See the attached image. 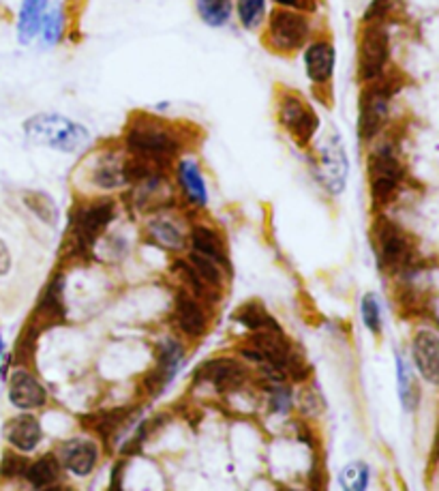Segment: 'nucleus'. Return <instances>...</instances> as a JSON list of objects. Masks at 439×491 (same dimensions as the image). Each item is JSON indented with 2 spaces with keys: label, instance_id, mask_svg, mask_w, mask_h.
I'll list each match as a JSON object with an SVG mask.
<instances>
[{
  "label": "nucleus",
  "instance_id": "nucleus-5",
  "mask_svg": "<svg viewBox=\"0 0 439 491\" xmlns=\"http://www.w3.org/2000/svg\"><path fill=\"white\" fill-rule=\"evenodd\" d=\"M388 62H390V35H388L384 20L364 22L361 37H358V79L362 84H369L384 78Z\"/></svg>",
  "mask_w": 439,
  "mask_h": 491
},
{
  "label": "nucleus",
  "instance_id": "nucleus-26",
  "mask_svg": "<svg viewBox=\"0 0 439 491\" xmlns=\"http://www.w3.org/2000/svg\"><path fill=\"white\" fill-rule=\"evenodd\" d=\"M65 26H67L65 5H60V3L50 5V9L45 11V15H43L41 31H39L43 45H48V48L59 45L62 42V37H65Z\"/></svg>",
  "mask_w": 439,
  "mask_h": 491
},
{
  "label": "nucleus",
  "instance_id": "nucleus-10",
  "mask_svg": "<svg viewBox=\"0 0 439 491\" xmlns=\"http://www.w3.org/2000/svg\"><path fill=\"white\" fill-rule=\"evenodd\" d=\"M114 219V202L112 199H99V202L82 207L73 217L71 234L73 241L79 249H90L99 241L101 234L107 230V226Z\"/></svg>",
  "mask_w": 439,
  "mask_h": 491
},
{
  "label": "nucleus",
  "instance_id": "nucleus-7",
  "mask_svg": "<svg viewBox=\"0 0 439 491\" xmlns=\"http://www.w3.org/2000/svg\"><path fill=\"white\" fill-rule=\"evenodd\" d=\"M403 181V165L398 162L395 146L390 142H384L369 155V182L370 198L375 204L386 207Z\"/></svg>",
  "mask_w": 439,
  "mask_h": 491
},
{
  "label": "nucleus",
  "instance_id": "nucleus-20",
  "mask_svg": "<svg viewBox=\"0 0 439 491\" xmlns=\"http://www.w3.org/2000/svg\"><path fill=\"white\" fill-rule=\"evenodd\" d=\"M180 358H182L180 346L172 344V341L163 344L161 352H159L157 367L151 374V378H148V388L155 393H161V388L174 380V374L176 369H178Z\"/></svg>",
  "mask_w": 439,
  "mask_h": 491
},
{
  "label": "nucleus",
  "instance_id": "nucleus-18",
  "mask_svg": "<svg viewBox=\"0 0 439 491\" xmlns=\"http://www.w3.org/2000/svg\"><path fill=\"white\" fill-rule=\"evenodd\" d=\"M52 0H22L18 11V39L20 43L28 45L35 42L41 31L45 11L50 9Z\"/></svg>",
  "mask_w": 439,
  "mask_h": 491
},
{
  "label": "nucleus",
  "instance_id": "nucleus-32",
  "mask_svg": "<svg viewBox=\"0 0 439 491\" xmlns=\"http://www.w3.org/2000/svg\"><path fill=\"white\" fill-rule=\"evenodd\" d=\"M362 322L373 335L381 333V310L380 301L375 294H364L362 299Z\"/></svg>",
  "mask_w": 439,
  "mask_h": 491
},
{
  "label": "nucleus",
  "instance_id": "nucleus-28",
  "mask_svg": "<svg viewBox=\"0 0 439 491\" xmlns=\"http://www.w3.org/2000/svg\"><path fill=\"white\" fill-rule=\"evenodd\" d=\"M26 207L35 213L39 219L45 221V224L56 226L59 224V208L52 202V198L45 196V193H26Z\"/></svg>",
  "mask_w": 439,
  "mask_h": 491
},
{
  "label": "nucleus",
  "instance_id": "nucleus-37",
  "mask_svg": "<svg viewBox=\"0 0 439 491\" xmlns=\"http://www.w3.org/2000/svg\"><path fill=\"white\" fill-rule=\"evenodd\" d=\"M275 7H288V9H305L306 11V3L309 0H270Z\"/></svg>",
  "mask_w": 439,
  "mask_h": 491
},
{
  "label": "nucleus",
  "instance_id": "nucleus-34",
  "mask_svg": "<svg viewBox=\"0 0 439 491\" xmlns=\"http://www.w3.org/2000/svg\"><path fill=\"white\" fill-rule=\"evenodd\" d=\"M392 3L395 0H370L369 7H367V14H364L362 22H380L384 20L388 15V11H390Z\"/></svg>",
  "mask_w": 439,
  "mask_h": 491
},
{
  "label": "nucleus",
  "instance_id": "nucleus-9",
  "mask_svg": "<svg viewBox=\"0 0 439 491\" xmlns=\"http://www.w3.org/2000/svg\"><path fill=\"white\" fill-rule=\"evenodd\" d=\"M313 170L328 191L341 193L347 179V155L339 134H330L316 146Z\"/></svg>",
  "mask_w": 439,
  "mask_h": 491
},
{
  "label": "nucleus",
  "instance_id": "nucleus-13",
  "mask_svg": "<svg viewBox=\"0 0 439 491\" xmlns=\"http://www.w3.org/2000/svg\"><path fill=\"white\" fill-rule=\"evenodd\" d=\"M412 354L422 378L439 386V335L426 329L418 330L414 337Z\"/></svg>",
  "mask_w": 439,
  "mask_h": 491
},
{
  "label": "nucleus",
  "instance_id": "nucleus-27",
  "mask_svg": "<svg viewBox=\"0 0 439 491\" xmlns=\"http://www.w3.org/2000/svg\"><path fill=\"white\" fill-rule=\"evenodd\" d=\"M397 382H398V397H401L403 408L407 412H414L420 403V386L414 378L412 367L405 363L403 357H397Z\"/></svg>",
  "mask_w": 439,
  "mask_h": 491
},
{
  "label": "nucleus",
  "instance_id": "nucleus-31",
  "mask_svg": "<svg viewBox=\"0 0 439 491\" xmlns=\"http://www.w3.org/2000/svg\"><path fill=\"white\" fill-rule=\"evenodd\" d=\"M151 232L155 236V241H159L163 247L168 249H180L182 247V234L178 227H176L172 221H152L151 224Z\"/></svg>",
  "mask_w": 439,
  "mask_h": 491
},
{
  "label": "nucleus",
  "instance_id": "nucleus-4",
  "mask_svg": "<svg viewBox=\"0 0 439 491\" xmlns=\"http://www.w3.org/2000/svg\"><path fill=\"white\" fill-rule=\"evenodd\" d=\"M277 121L289 135V140L296 142L300 148L309 146L322 127V121H319L311 101L298 90L289 88L279 90L277 95Z\"/></svg>",
  "mask_w": 439,
  "mask_h": 491
},
{
  "label": "nucleus",
  "instance_id": "nucleus-3",
  "mask_svg": "<svg viewBox=\"0 0 439 491\" xmlns=\"http://www.w3.org/2000/svg\"><path fill=\"white\" fill-rule=\"evenodd\" d=\"M313 37L309 11L275 7L264 22V45L272 54L292 56L302 52Z\"/></svg>",
  "mask_w": 439,
  "mask_h": 491
},
{
  "label": "nucleus",
  "instance_id": "nucleus-15",
  "mask_svg": "<svg viewBox=\"0 0 439 491\" xmlns=\"http://www.w3.org/2000/svg\"><path fill=\"white\" fill-rule=\"evenodd\" d=\"M99 459V449L93 440H69L60 449V464L76 477H88Z\"/></svg>",
  "mask_w": 439,
  "mask_h": 491
},
{
  "label": "nucleus",
  "instance_id": "nucleus-22",
  "mask_svg": "<svg viewBox=\"0 0 439 491\" xmlns=\"http://www.w3.org/2000/svg\"><path fill=\"white\" fill-rule=\"evenodd\" d=\"M60 459H56V455H43L37 461H32V464H28L24 478L35 489L52 487L60 478Z\"/></svg>",
  "mask_w": 439,
  "mask_h": 491
},
{
  "label": "nucleus",
  "instance_id": "nucleus-23",
  "mask_svg": "<svg viewBox=\"0 0 439 491\" xmlns=\"http://www.w3.org/2000/svg\"><path fill=\"white\" fill-rule=\"evenodd\" d=\"M191 243H193V251H197V254L206 255V258L215 260L216 264H221L225 268H230V262H227V254L224 249V245H221L219 234L215 230H210V227L199 226L193 230L191 234Z\"/></svg>",
  "mask_w": 439,
  "mask_h": 491
},
{
  "label": "nucleus",
  "instance_id": "nucleus-17",
  "mask_svg": "<svg viewBox=\"0 0 439 491\" xmlns=\"http://www.w3.org/2000/svg\"><path fill=\"white\" fill-rule=\"evenodd\" d=\"M41 425L35 416L31 414H20L15 419H11L7 425H5V438L11 447H15L22 453H31L39 447L41 442Z\"/></svg>",
  "mask_w": 439,
  "mask_h": 491
},
{
  "label": "nucleus",
  "instance_id": "nucleus-2",
  "mask_svg": "<svg viewBox=\"0 0 439 491\" xmlns=\"http://www.w3.org/2000/svg\"><path fill=\"white\" fill-rule=\"evenodd\" d=\"M24 135L32 144L56 153H79L88 146L90 131L82 123L62 114H35L24 123Z\"/></svg>",
  "mask_w": 439,
  "mask_h": 491
},
{
  "label": "nucleus",
  "instance_id": "nucleus-8",
  "mask_svg": "<svg viewBox=\"0 0 439 491\" xmlns=\"http://www.w3.org/2000/svg\"><path fill=\"white\" fill-rule=\"evenodd\" d=\"M375 245H378V255L380 264L386 268L388 273H401L407 271L414 262V245L409 234L392 224L386 217H380L378 224H375Z\"/></svg>",
  "mask_w": 439,
  "mask_h": 491
},
{
  "label": "nucleus",
  "instance_id": "nucleus-1",
  "mask_svg": "<svg viewBox=\"0 0 439 491\" xmlns=\"http://www.w3.org/2000/svg\"><path fill=\"white\" fill-rule=\"evenodd\" d=\"M124 151L165 168L182 151V135L161 118L135 114L124 131Z\"/></svg>",
  "mask_w": 439,
  "mask_h": 491
},
{
  "label": "nucleus",
  "instance_id": "nucleus-35",
  "mask_svg": "<svg viewBox=\"0 0 439 491\" xmlns=\"http://www.w3.org/2000/svg\"><path fill=\"white\" fill-rule=\"evenodd\" d=\"M289 403H292V397H289V391H285V388H275L270 393V405L277 412H288Z\"/></svg>",
  "mask_w": 439,
  "mask_h": 491
},
{
  "label": "nucleus",
  "instance_id": "nucleus-19",
  "mask_svg": "<svg viewBox=\"0 0 439 491\" xmlns=\"http://www.w3.org/2000/svg\"><path fill=\"white\" fill-rule=\"evenodd\" d=\"M176 322L182 333L189 337H202L206 333V313L189 294H180L176 301Z\"/></svg>",
  "mask_w": 439,
  "mask_h": 491
},
{
  "label": "nucleus",
  "instance_id": "nucleus-33",
  "mask_svg": "<svg viewBox=\"0 0 439 491\" xmlns=\"http://www.w3.org/2000/svg\"><path fill=\"white\" fill-rule=\"evenodd\" d=\"M26 468H28V461L24 459V457L7 453L5 455V461H3V468H0V472H3V477L15 478V477H24Z\"/></svg>",
  "mask_w": 439,
  "mask_h": 491
},
{
  "label": "nucleus",
  "instance_id": "nucleus-14",
  "mask_svg": "<svg viewBox=\"0 0 439 491\" xmlns=\"http://www.w3.org/2000/svg\"><path fill=\"white\" fill-rule=\"evenodd\" d=\"M9 399L20 410H37L48 402V393L35 375L20 369L9 380Z\"/></svg>",
  "mask_w": 439,
  "mask_h": 491
},
{
  "label": "nucleus",
  "instance_id": "nucleus-21",
  "mask_svg": "<svg viewBox=\"0 0 439 491\" xmlns=\"http://www.w3.org/2000/svg\"><path fill=\"white\" fill-rule=\"evenodd\" d=\"M176 172H178V181L182 185V190L187 191V196L193 204H197V207H204V204L208 202V191H206V182H204L202 170H199V165L193 162V159H180L178 168H176Z\"/></svg>",
  "mask_w": 439,
  "mask_h": 491
},
{
  "label": "nucleus",
  "instance_id": "nucleus-36",
  "mask_svg": "<svg viewBox=\"0 0 439 491\" xmlns=\"http://www.w3.org/2000/svg\"><path fill=\"white\" fill-rule=\"evenodd\" d=\"M11 268V255H9V249L7 245H5L3 241H0V277L7 275Z\"/></svg>",
  "mask_w": 439,
  "mask_h": 491
},
{
  "label": "nucleus",
  "instance_id": "nucleus-12",
  "mask_svg": "<svg viewBox=\"0 0 439 491\" xmlns=\"http://www.w3.org/2000/svg\"><path fill=\"white\" fill-rule=\"evenodd\" d=\"M197 378L210 382L221 393L238 391L247 380V369L232 358H216V361H208L197 369Z\"/></svg>",
  "mask_w": 439,
  "mask_h": 491
},
{
  "label": "nucleus",
  "instance_id": "nucleus-29",
  "mask_svg": "<svg viewBox=\"0 0 439 491\" xmlns=\"http://www.w3.org/2000/svg\"><path fill=\"white\" fill-rule=\"evenodd\" d=\"M236 322L244 324V327L251 329L255 333V330H264L275 327V320H272L268 313L264 311V307L261 305H253V302H249V305H244L241 311L236 313Z\"/></svg>",
  "mask_w": 439,
  "mask_h": 491
},
{
  "label": "nucleus",
  "instance_id": "nucleus-39",
  "mask_svg": "<svg viewBox=\"0 0 439 491\" xmlns=\"http://www.w3.org/2000/svg\"><path fill=\"white\" fill-rule=\"evenodd\" d=\"M0 354H3V341H0Z\"/></svg>",
  "mask_w": 439,
  "mask_h": 491
},
{
  "label": "nucleus",
  "instance_id": "nucleus-30",
  "mask_svg": "<svg viewBox=\"0 0 439 491\" xmlns=\"http://www.w3.org/2000/svg\"><path fill=\"white\" fill-rule=\"evenodd\" d=\"M341 487L347 491H362L369 485V466L362 461H353L341 472Z\"/></svg>",
  "mask_w": 439,
  "mask_h": 491
},
{
  "label": "nucleus",
  "instance_id": "nucleus-25",
  "mask_svg": "<svg viewBox=\"0 0 439 491\" xmlns=\"http://www.w3.org/2000/svg\"><path fill=\"white\" fill-rule=\"evenodd\" d=\"M270 0H233V15L244 31L253 32L264 26Z\"/></svg>",
  "mask_w": 439,
  "mask_h": 491
},
{
  "label": "nucleus",
  "instance_id": "nucleus-24",
  "mask_svg": "<svg viewBox=\"0 0 439 491\" xmlns=\"http://www.w3.org/2000/svg\"><path fill=\"white\" fill-rule=\"evenodd\" d=\"M196 11L208 28H225L233 18V0H196Z\"/></svg>",
  "mask_w": 439,
  "mask_h": 491
},
{
  "label": "nucleus",
  "instance_id": "nucleus-11",
  "mask_svg": "<svg viewBox=\"0 0 439 491\" xmlns=\"http://www.w3.org/2000/svg\"><path fill=\"white\" fill-rule=\"evenodd\" d=\"M302 65H305V73L313 87L328 88L330 82H333L336 67L334 43L328 37L311 39L302 48Z\"/></svg>",
  "mask_w": 439,
  "mask_h": 491
},
{
  "label": "nucleus",
  "instance_id": "nucleus-6",
  "mask_svg": "<svg viewBox=\"0 0 439 491\" xmlns=\"http://www.w3.org/2000/svg\"><path fill=\"white\" fill-rule=\"evenodd\" d=\"M395 93L397 87L390 79H386V76L364 84L361 101H358V134H361V140L369 142L378 138L388 121L390 101Z\"/></svg>",
  "mask_w": 439,
  "mask_h": 491
},
{
  "label": "nucleus",
  "instance_id": "nucleus-38",
  "mask_svg": "<svg viewBox=\"0 0 439 491\" xmlns=\"http://www.w3.org/2000/svg\"><path fill=\"white\" fill-rule=\"evenodd\" d=\"M435 457H439V430H437V438H435Z\"/></svg>",
  "mask_w": 439,
  "mask_h": 491
},
{
  "label": "nucleus",
  "instance_id": "nucleus-16",
  "mask_svg": "<svg viewBox=\"0 0 439 491\" xmlns=\"http://www.w3.org/2000/svg\"><path fill=\"white\" fill-rule=\"evenodd\" d=\"M93 182L101 190H118V187L127 185V155L110 151L96 157Z\"/></svg>",
  "mask_w": 439,
  "mask_h": 491
}]
</instances>
